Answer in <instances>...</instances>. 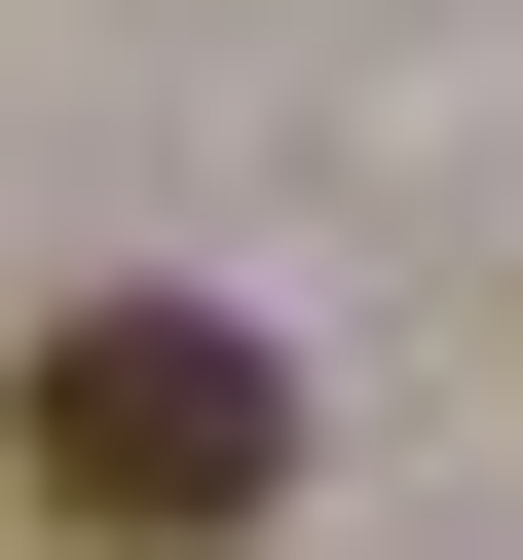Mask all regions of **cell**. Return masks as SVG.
<instances>
[{
	"label": "cell",
	"instance_id": "1",
	"mask_svg": "<svg viewBox=\"0 0 523 560\" xmlns=\"http://www.w3.org/2000/svg\"><path fill=\"white\" fill-rule=\"evenodd\" d=\"M0 486H38L75 560H224V523H300V374H262L224 300H38Z\"/></svg>",
	"mask_w": 523,
	"mask_h": 560
}]
</instances>
